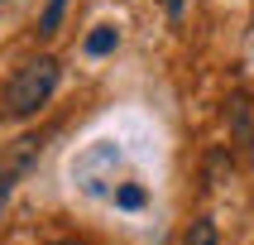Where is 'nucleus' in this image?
Listing matches in <instances>:
<instances>
[{"label":"nucleus","instance_id":"obj_6","mask_svg":"<svg viewBox=\"0 0 254 245\" xmlns=\"http://www.w3.org/2000/svg\"><path fill=\"white\" fill-rule=\"evenodd\" d=\"M115 202H120V207H125V212H134V207H144V187H120V192H115Z\"/></svg>","mask_w":254,"mask_h":245},{"label":"nucleus","instance_id":"obj_3","mask_svg":"<svg viewBox=\"0 0 254 245\" xmlns=\"http://www.w3.org/2000/svg\"><path fill=\"white\" fill-rule=\"evenodd\" d=\"M183 245H221V236H216V221H211V216H197V221L187 226Z\"/></svg>","mask_w":254,"mask_h":245},{"label":"nucleus","instance_id":"obj_1","mask_svg":"<svg viewBox=\"0 0 254 245\" xmlns=\"http://www.w3.org/2000/svg\"><path fill=\"white\" fill-rule=\"evenodd\" d=\"M53 91H58V58L43 53L10 77V86H5V115L10 120H29V115H39L53 101Z\"/></svg>","mask_w":254,"mask_h":245},{"label":"nucleus","instance_id":"obj_9","mask_svg":"<svg viewBox=\"0 0 254 245\" xmlns=\"http://www.w3.org/2000/svg\"><path fill=\"white\" fill-rule=\"evenodd\" d=\"M53 245H77V241H53Z\"/></svg>","mask_w":254,"mask_h":245},{"label":"nucleus","instance_id":"obj_4","mask_svg":"<svg viewBox=\"0 0 254 245\" xmlns=\"http://www.w3.org/2000/svg\"><path fill=\"white\" fill-rule=\"evenodd\" d=\"M115 43H120V34H115L111 24H101V29H91V34H86V53L101 58V53H111Z\"/></svg>","mask_w":254,"mask_h":245},{"label":"nucleus","instance_id":"obj_5","mask_svg":"<svg viewBox=\"0 0 254 245\" xmlns=\"http://www.w3.org/2000/svg\"><path fill=\"white\" fill-rule=\"evenodd\" d=\"M63 10H67V0H48V10H43V19H39V34H48V39H53L58 24H63Z\"/></svg>","mask_w":254,"mask_h":245},{"label":"nucleus","instance_id":"obj_2","mask_svg":"<svg viewBox=\"0 0 254 245\" xmlns=\"http://www.w3.org/2000/svg\"><path fill=\"white\" fill-rule=\"evenodd\" d=\"M230 130H235V144L245 149V159L254 163V115H250V101L245 96L230 101Z\"/></svg>","mask_w":254,"mask_h":245},{"label":"nucleus","instance_id":"obj_7","mask_svg":"<svg viewBox=\"0 0 254 245\" xmlns=\"http://www.w3.org/2000/svg\"><path fill=\"white\" fill-rule=\"evenodd\" d=\"M163 10H168V19L178 24V19H183V0H163Z\"/></svg>","mask_w":254,"mask_h":245},{"label":"nucleus","instance_id":"obj_8","mask_svg":"<svg viewBox=\"0 0 254 245\" xmlns=\"http://www.w3.org/2000/svg\"><path fill=\"white\" fill-rule=\"evenodd\" d=\"M5 202H10V178H0V212H5Z\"/></svg>","mask_w":254,"mask_h":245}]
</instances>
